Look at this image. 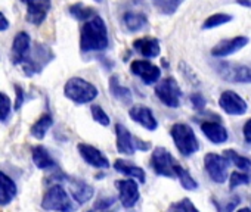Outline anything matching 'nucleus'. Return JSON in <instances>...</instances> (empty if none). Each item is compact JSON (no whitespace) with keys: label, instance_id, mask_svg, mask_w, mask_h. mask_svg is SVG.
<instances>
[{"label":"nucleus","instance_id":"nucleus-26","mask_svg":"<svg viewBox=\"0 0 251 212\" xmlns=\"http://www.w3.org/2000/svg\"><path fill=\"white\" fill-rule=\"evenodd\" d=\"M33 162L39 170H48V168L55 167V161L52 159L48 149L43 146L33 148Z\"/></svg>","mask_w":251,"mask_h":212},{"label":"nucleus","instance_id":"nucleus-23","mask_svg":"<svg viewBox=\"0 0 251 212\" xmlns=\"http://www.w3.org/2000/svg\"><path fill=\"white\" fill-rule=\"evenodd\" d=\"M71 184V193L73 197L78 202V203H86L87 200L92 199L93 196V189L92 186H89L87 183L81 181V180H70Z\"/></svg>","mask_w":251,"mask_h":212},{"label":"nucleus","instance_id":"nucleus-21","mask_svg":"<svg viewBox=\"0 0 251 212\" xmlns=\"http://www.w3.org/2000/svg\"><path fill=\"white\" fill-rule=\"evenodd\" d=\"M114 168H115V171L127 175V177H132V178L138 180L139 183H145V171L132 162H127L124 159H117L114 162Z\"/></svg>","mask_w":251,"mask_h":212},{"label":"nucleus","instance_id":"nucleus-36","mask_svg":"<svg viewBox=\"0 0 251 212\" xmlns=\"http://www.w3.org/2000/svg\"><path fill=\"white\" fill-rule=\"evenodd\" d=\"M175 208H176V209H179V212H200V211L194 206V203H192L189 199H183V200H180L177 205H175Z\"/></svg>","mask_w":251,"mask_h":212},{"label":"nucleus","instance_id":"nucleus-46","mask_svg":"<svg viewBox=\"0 0 251 212\" xmlns=\"http://www.w3.org/2000/svg\"><path fill=\"white\" fill-rule=\"evenodd\" d=\"M23 2H24V3H25V0H23Z\"/></svg>","mask_w":251,"mask_h":212},{"label":"nucleus","instance_id":"nucleus-17","mask_svg":"<svg viewBox=\"0 0 251 212\" xmlns=\"http://www.w3.org/2000/svg\"><path fill=\"white\" fill-rule=\"evenodd\" d=\"M117 134V150L123 155H133L136 152V137L130 134V131L123 124L115 126Z\"/></svg>","mask_w":251,"mask_h":212},{"label":"nucleus","instance_id":"nucleus-42","mask_svg":"<svg viewBox=\"0 0 251 212\" xmlns=\"http://www.w3.org/2000/svg\"><path fill=\"white\" fill-rule=\"evenodd\" d=\"M8 28H9V21L2 12H0V31H6Z\"/></svg>","mask_w":251,"mask_h":212},{"label":"nucleus","instance_id":"nucleus-15","mask_svg":"<svg viewBox=\"0 0 251 212\" xmlns=\"http://www.w3.org/2000/svg\"><path fill=\"white\" fill-rule=\"evenodd\" d=\"M77 149H78L80 156H81L90 167L100 168V170L109 168V161H108V158H106L99 149H96L95 146H90V145H86V143H80V145L77 146Z\"/></svg>","mask_w":251,"mask_h":212},{"label":"nucleus","instance_id":"nucleus-37","mask_svg":"<svg viewBox=\"0 0 251 212\" xmlns=\"http://www.w3.org/2000/svg\"><path fill=\"white\" fill-rule=\"evenodd\" d=\"M191 103H192V106L197 111H202L205 108V99L200 93H195V94L191 96Z\"/></svg>","mask_w":251,"mask_h":212},{"label":"nucleus","instance_id":"nucleus-8","mask_svg":"<svg viewBox=\"0 0 251 212\" xmlns=\"http://www.w3.org/2000/svg\"><path fill=\"white\" fill-rule=\"evenodd\" d=\"M204 165L210 175V178L214 183H225L229 177V161L225 156H220L217 153H207L204 156Z\"/></svg>","mask_w":251,"mask_h":212},{"label":"nucleus","instance_id":"nucleus-6","mask_svg":"<svg viewBox=\"0 0 251 212\" xmlns=\"http://www.w3.org/2000/svg\"><path fill=\"white\" fill-rule=\"evenodd\" d=\"M155 94L166 106H169V108H179L182 91L173 77H169L160 81L155 85Z\"/></svg>","mask_w":251,"mask_h":212},{"label":"nucleus","instance_id":"nucleus-31","mask_svg":"<svg viewBox=\"0 0 251 212\" xmlns=\"http://www.w3.org/2000/svg\"><path fill=\"white\" fill-rule=\"evenodd\" d=\"M70 14H71L75 20H78V21H87V20H90V18H93V17L96 15L95 11H93L92 8L84 6L83 3H77V5L71 6V8H70Z\"/></svg>","mask_w":251,"mask_h":212},{"label":"nucleus","instance_id":"nucleus-41","mask_svg":"<svg viewBox=\"0 0 251 212\" xmlns=\"http://www.w3.org/2000/svg\"><path fill=\"white\" fill-rule=\"evenodd\" d=\"M15 90H17V103H15V109H20L21 105L24 102V91L20 85H15Z\"/></svg>","mask_w":251,"mask_h":212},{"label":"nucleus","instance_id":"nucleus-34","mask_svg":"<svg viewBox=\"0 0 251 212\" xmlns=\"http://www.w3.org/2000/svg\"><path fill=\"white\" fill-rule=\"evenodd\" d=\"M229 177H230V178H229V187H230V190H232V189H236V187L241 186V184H248V183H250V177H248L247 174H244V172L235 171V172H232Z\"/></svg>","mask_w":251,"mask_h":212},{"label":"nucleus","instance_id":"nucleus-12","mask_svg":"<svg viewBox=\"0 0 251 212\" xmlns=\"http://www.w3.org/2000/svg\"><path fill=\"white\" fill-rule=\"evenodd\" d=\"M130 71H132V74L139 77L145 84H154L161 77V69L158 66H155L154 64H151L150 61H145V59L132 62Z\"/></svg>","mask_w":251,"mask_h":212},{"label":"nucleus","instance_id":"nucleus-5","mask_svg":"<svg viewBox=\"0 0 251 212\" xmlns=\"http://www.w3.org/2000/svg\"><path fill=\"white\" fill-rule=\"evenodd\" d=\"M219 75L227 81L235 84H251V68L241 64L220 62L217 66Z\"/></svg>","mask_w":251,"mask_h":212},{"label":"nucleus","instance_id":"nucleus-11","mask_svg":"<svg viewBox=\"0 0 251 212\" xmlns=\"http://www.w3.org/2000/svg\"><path fill=\"white\" fill-rule=\"evenodd\" d=\"M117 186V190H118V197H120V202L124 208H133L141 194H139V189H138V184L133 178L130 180H120L115 183Z\"/></svg>","mask_w":251,"mask_h":212},{"label":"nucleus","instance_id":"nucleus-16","mask_svg":"<svg viewBox=\"0 0 251 212\" xmlns=\"http://www.w3.org/2000/svg\"><path fill=\"white\" fill-rule=\"evenodd\" d=\"M129 115L135 123H138L139 126L147 128L148 131H155L157 127H158V123H157L152 111L150 108H147V106H144V105L132 106L130 111H129Z\"/></svg>","mask_w":251,"mask_h":212},{"label":"nucleus","instance_id":"nucleus-45","mask_svg":"<svg viewBox=\"0 0 251 212\" xmlns=\"http://www.w3.org/2000/svg\"><path fill=\"white\" fill-rule=\"evenodd\" d=\"M96 2H102V0H96Z\"/></svg>","mask_w":251,"mask_h":212},{"label":"nucleus","instance_id":"nucleus-44","mask_svg":"<svg viewBox=\"0 0 251 212\" xmlns=\"http://www.w3.org/2000/svg\"><path fill=\"white\" fill-rule=\"evenodd\" d=\"M236 212H251V209H250V208H242V209H239V211H236Z\"/></svg>","mask_w":251,"mask_h":212},{"label":"nucleus","instance_id":"nucleus-22","mask_svg":"<svg viewBox=\"0 0 251 212\" xmlns=\"http://www.w3.org/2000/svg\"><path fill=\"white\" fill-rule=\"evenodd\" d=\"M133 47L138 53H141L145 58H157L160 55V43L157 39H139L133 43Z\"/></svg>","mask_w":251,"mask_h":212},{"label":"nucleus","instance_id":"nucleus-33","mask_svg":"<svg viewBox=\"0 0 251 212\" xmlns=\"http://www.w3.org/2000/svg\"><path fill=\"white\" fill-rule=\"evenodd\" d=\"M90 111H92L93 120H95L96 123H99V124L103 126V127H108V126H109V117H108V114L100 108L99 105H93Z\"/></svg>","mask_w":251,"mask_h":212},{"label":"nucleus","instance_id":"nucleus-25","mask_svg":"<svg viewBox=\"0 0 251 212\" xmlns=\"http://www.w3.org/2000/svg\"><path fill=\"white\" fill-rule=\"evenodd\" d=\"M109 88H111V93L114 94V97L117 100H120L121 103H124V105H130L132 103V91L127 87H123L118 83V77L117 75H112L111 77V80H109Z\"/></svg>","mask_w":251,"mask_h":212},{"label":"nucleus","instance_id":"nucleus-4","mask_svg":"<svg viewBox=\"0 0 251 212\" xmlns=\"http://www.w3.org/2000/svg\"><path fill=\"white\" fill-rule=\"evenodd\" d=\"M42 206L46 211H56V212H74L77 205L71 200L65 189L59 184L52 186L46 194L43 196Z\"/></svg>","mask_w":251,"mask_h":212},{"label":"nucleus","instance_id":"nucleus-43","mask_svg":"<svg viewBox=\"0 0 251 212\" xmlns=\"http://www.w3.org/2000/svg\"><path fill=\"white\" fill-rule=\"evenodd\" d=\"M236 3L244 8H251V0H236Z\"/></svg>","mask_w":251,"mask_h":212},{"label":"nucleus","instance_id":"nucleus-20","mask_svg":"<svg viewBox=\"0 0 251 212\" xmlns=\"http://www.w3.org/2000/svg\"><path fill=\"white\" fill-rule=\"evenodd\" d=\"M15 194H17V184L9 175L0 171V206L11 203Z\"/></svg>","mask_w":251,"mask_h":212},{"label":"nucleus","instance_id":"nucleus-7","mask_svg":"<svg viewBox=\"0 0 251 212\" xmlns=\"http://www.w3.org/2000/svg\"><path fill=\"white\" fill-rule=\"evenodd\" d=\"M50 58H52L50 49L43 44H39V46H36L34 50L30 49V53L20 65L23 66V69L27 75H33V74L40 72V69L48 62H50Z\"/></svg>","mask_w":251,"mask_h":212},{"label":"nucleus","instance_id":"nucleus-2","mask_svg":"<svg viewBox=\"0 0 251 212\" xmlns=\"http://www.w3.org/2000/svg\"><path fill=\"white\" fill-rule=\"evenodd\" d=\"M65 96L75 103H89L98 97V88L80 77H73L67 81L64 88Z\"/></svg>","mask_w":251,"mask_h":212},{"label":"nucleus","instance_id":"nucleus-27","mask_svg":"<svg viewBox=\"0 0 251 212\" xmlns=\"http://www.w3.org/2000/svg\"><path fill=\"white\" fill-rule=\"evenodd\" d=\"M52 124H53L52 115H50V114H43V115L33 124V127H31V136L36 137V139H39V140L45 139V136H46V133L49 131V128L52 127Z\"/></svg>","mask_w":251,"mask_h":212},{"label":"nucleus","instance_id":"nucleus-28","mask_svg":"<svg viewBox=\"0 0 251 212\" xmlns=\"http://www.w3.org/2000/svg\"><path fill=\"white\" fill-rule=\"evenodd\" d=\"M223 153H225L223 156L229 161V164L235 165L236 168H239V170H242V171H248V170L251 168V161H250L248 158H245V156L236 153L235 150L226 149Z\"/></svg>","mask_w":251,"mask_h":212},{"label":"nucleus","instance_id":"nucleus-18","mask_svg":"<svg viewBox=\"0 0 251 212\" xmlns=\"http://www.w3.org/2000/svg\"><path fill=\"white\" fill-rule=\"evenodd\" d=\"M31 49V39L25 31H21L15 36L12 43V53H14V62L21 64Z\"/></svg>","mask_w":251,"mask_h":212},{"label":"nucleus","instance_id":"nucleus-19","mask_svg":"<svg viewBox=\"0 0 251 212\" xmlns=\"http://www.w3.org/2000/svg\"><path fill=\"white\" fill-rule=\"evenodd\" d=\"M201 130L204 136L214 145H222L227 140V130L216 121H207L201 124Z\"/></svg>","mask_w":251,"mask_h":212},{"label":"nucleus","instance_id":"nucleus-13","mask_svg":"<svg viewBox=\"0 0 251 212\" xmlns=\"http://www.w3.org/2000/svg\"><path fill=\"white\" fill-rule=\"evenodd\" d=\"M25 5H27V20L33 25H40L46 20L52 6L50 0H25Z\"/></svg>","mask_w":251,"mask_h":212},{"label":"nucleus","instance_id":"nucleus-29","mask_svg":"<svg viewBox=\"0 0 251 212\" xmlns=\"http://www.w3.org/2000/svg\"><path fill=\"white\" fill-rule=\"evenodd\" d=\"M233 18L232 15L229 14H225V12H219V14H214L211 17H208L204 24H202V30H213V28H217V27H222L227 22H230Z\"/></svg>","mask_w":251,"mask_h":212},{"label":"nucleus","instance_id":"nucleus-1","mask_svg":"<svg viewBox=\"0 0 251 212\" xmlns=\"http://www.w3.org/2000/svg\"><path fill=\"white\" fill-rule=\"evenodd\" d=\"M83 52H100L108 47V30L103 20L98 15L84 21L80 36Z\"/></svg>","mask_w":251,"mask_h":212},{"label":"nucleus","instance_id":"nucleus-38","mask_svg":"<svg viewBox=\"0 0 251 212\" xmlns=\"http://www.w3.org/2000/svg\"><path fill=\"white\" fill-rule=\"evenodd\" d=\"M114 202H115L114 197H102V199H99V200L95 203V208H96V209H100V211H105V209H108L109 206H112Z\"/></svg>","mask_w":251,"mask_h":212},{"label":"nucleus","instance_id":"nucleus-40","mask_svg":"<svg viewBox=\"0 0 251 212\" xmlns=\"http://www.w3.org/2000/svg\"><path fill=\"white\" fill-rule=\"evenodd\" d=\"M242 134H244V139L245 142L251 146V118L244 124V128H242Z\"/></svg>","mask_w":251,"mask_h":212},{"label":"nucleus","instance_id":"nucleus-39","mask_svg":"<svg viewBox=\"0 0 251 212\" xmlns=\"http://www.w3.org/2000/svg\"><path fill=\"white\" fill-rule=\"evenodd\" d=\"M214 203H216V202H214ZM238 203H239V197H235V199H233V202L230 200V202H227L225 206H222V205H219V203H216V205H217L219 212H232V211H233V208H235Z\"/></svg>","mask_w":251,"mask_h":212},{"label":"nucleus","instance_id":"nucleus-24","mask_svg":"<svg viewBox=\"0 0 251 212\" xmlns=\"http://www.w3.org/2000/svg\"><path fill=\"white\" fill-rule=\"evenodd\" d=\"M123 24L129 31L135 33V31H141L148 24V20H147V17L144 14L127 12V14L123 15Z\"/></svg>","mask_w":251,"mask_h":212},{"label":"nucleus","instance_id":"nucleus-10","mask_svg":"<svg viewBox=\"0 0 251 212\" xmlns=\"http://www.w3.org/2000/svg\"><path fill=\"white\" fill-rule=\"evenodd\" d=\"M219 105L227 115H244L248 109L247 102L232 90H226L220 94Z\"/></svg>","mask_w":251,"mask_h":212},{"label":"nucleus","instance_id":"nucleus-9","mask_svg":"<svg viewBox=\"0 0 251 212\" xmlns=\"http://www.w3.org/2000/svg\"><path fill=\"white\" fill-rule=\"evenodd\" d=\"M151 165L158 175L176 177L175 168L177 164L175 162L172 153L166 148H155V150L152 152V156H151Z\"/></svg>","mask_w":251,"mask_h":212},{"label":"nucleus","instance_id":"nucleus-14","mask_svg":"<svg viewBox=\"0 0 251 212\" xmlns=\"http://www.w3.org/2000/svg\"><path fill=\"white\" fill-rule=\"evenodd\" d=\"M247 44H248V37H245V36H238V37H233V39H227V40H223V42L217 43L211 49V55L214 58H226V56H230V55L239 52Z\"/></svg>","mask_w":251,"mask_h":212},{"label":"nucleus","instance_id":"nucleus-3","mask_svg":"<svg viewBox=\"0 0 251 212\" xmlns=\"http://www.w3.org/2000/svg\"><path fill=\"white\" fill-rule=\"evenodd\" d=\"M170 134L173 137V142L177 148V150L183 156H191L200 149L198 139L194 133V130L188 124H175L170 130Z\"/></svg>","mask_w":251,"mask_h":212},{"label":"nucleus","instance_id":"nucleus-32","mask_svg":"<svg viewBox=\"0 0 251 212\" xmlns=\"http://www.w3.org/2000/svg\"><path fill=\"white\" fill-rule=\"evenodd\" d=\"M12 111V102L8 94L0 91V121H6Z\"/></svg>","mask_w":251,"mask_h":212},{"label":"nucleus","instance_id":"nucleus-30","mask_svg":"<svg viewBox=\"0 0 251 212\" xmlns=\"http://www.w3.org/2000/svg\"><path fill=\"white\" fill-rule=\"evenodd\" d=\"M175 172H176V177L179 178V181H180V184H182L183 189H186V190H195V189H198V183L192 178V175L189 174L188 170L182 168L177 164L176 168H175Z\"/></svg>","mask_w":251,"mask_h":212},{"label":"nucleus","instance_id":"nucleus-35","mask_svg":"<svg viewBox=\"0 0 251 212\" xmlns=\"http://www.w3.org/2000/svg\"><path fill=\"white\" fill-rule=\"evenodd\" d=\"M183 2V0H166V2L160 6L161 8V11L164 12V14H173L177 8H179V5Z\"/></svg>","mask_w":251,"mask_h":212}]
</instances>
